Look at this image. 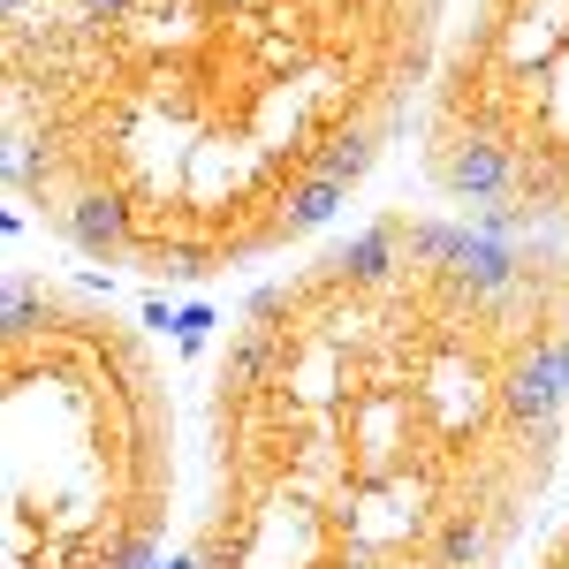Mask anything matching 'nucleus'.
Here are the masks:
<instances>
[{
	"mask_svg": "<svg viewBox=\"0 0 569 569\" xmlns=\"http://www.w3.org/2000/svg\"><path fill=\"white\" fill-rule=\"evenodd\" d=\"M569 395V342H539L509 365V380H501V410L517 418V426H539V418H555Z\"/></svg>",
	"mask_w": 569,
	"mask_h": 569,
	"instance_id": "1",
	"label": "nucleus"
},
{
	"mask_svg": "<svg viewBox=\"0 0 569 569\" xmlns=\"http://www.w3.org/2000/svg\"><path fill=\"white\" fill-rule=\"evenodd\" d=\"M517 176V160H509V144H493V137H463V144H448L440 152V182L456 190V198H471V206H493L501 190Z\"/></svg>",
	"mask_w": 569,
	"mask_h": 569,
	"instance_id": "2",
	"label": "nucleus"
},
{
	"mask_svg": "<svg viewBox=\"0 0 569 569\" xmlns=\"http://www.w3.org/2000/svg\"><path fill=\"white\" fill-rule=\"evenodd\" d=\"M61 220H69V236L84 243L91 259H114V251L130 243V206H122V198H107V190H84Z\"/></svg>",
	"mask_w": 569,
	"mask_h": 569,
	"instance_id": "3",
	"label": "nucleus"
},
{
	"mask_svg": "<svg viewBox=\"0 0 569 569\" xmlns=\"http://www.w3.org/2000/svg\"><path fill=\"white\" fill-rule=\"evenodd\" d=\"M335 266H342L350 281H388V273H395V228H365Z\"/></svg>",
	"mask_w": 569,
	"mask_h": 569,
	"instance_id": "4",
	"label": "nucleus"
},
{
	"mask_svg": "<svg viewBox=\"0 0 569 569\" xmlns=\"http://www.w3.org/2000/svg\"><path fill=\"white\" fill-rule=\"evenodd\" d=\"M335 206H342V182L311 176L297 198H289V228H319V220H335Z\"/></svg>",
	"mask_w": 569,
	"mask_h": 569,
	"instance_id": "5",
	"label": "nucleus"
},
{
	"mask_svg": "<svg viewBox=\"0 0 569 569\" xmlns=\"http://www.w3.org/2000/svg\"><path fill=\"white\" fill-rule=\"evenodd\" d=\"M365 160H372V137H342V144H327V152H319V168H311V176H327V182H342V190H350V182L365 176Z\"/></svg>",
	"mask_w": 569,
	"mask_h": 569,
	"instance_id": "6",
	"label": "nucleus"
},
{
	"mask_svg": "<svg viewBox=\"0 0 569 569\" xmlns=\"http://www.w3.org/2000/svg\"><path fill=\"white\" fill-rule=\"evenodd\" d=\"M266 350H273V342H266V327H251V335L228 350V388H251V380H259V365H266Z\"/></svg>",
	"mask_w": 569,
	"mask_h": 569,
	"instance_id": "7",
	"label": "nucleus"
},
{
	"mask_svg": "<svg viewBox=\"0 0 569 569\" xmlns=\"http://www.w3.org/2000/svg\"><path fill=\"white\" fill-rule=\"evenodd\" d=\"M471 555H479V525H471V517H448V531H440V562L463 569Z\"/></svg>",
	"mask_w": 569,
	"mask_h": 569,
	"instance_id": "8",
	"label": "nucleus"
},
{
	"mask_svg": "<svg viewBox=\"0 0 569 569\" xmlns=\"http://www.w3.org/2000/svg\"><path fill=\"white\" fill-rule=\"evenodd\" d=\"M137 0H84V23H114V16H130Z\"/></svg>",
	"mask_w": 569,
	"mask_h": 569,
	"instance_id": "9",
	"label": "nucleus"
},
{
	"mask_svg": "<svg viewBox=\"0 0 569 569\" xmlns=\"http://www.w3.org/2000/svg\"><path fill=\"white\" fill-rule=\"evenodd\" d=\"M144 562H152V547H144V539H130V547L114 555V569H144Z\"/></svg>",
	"mask_w": 569,
	"mask_h": 569,
	"instance_id": "10",
	"label": "nucleus"
},
{
	"mask_svg": "<svg viewBox=\"0 0 569 569\" xmlns=\"http://www.w3.org/2000/svg\"><path fill=\"white\" fill-rule=\"evenodd\" d=\"M168 569H213V562H198V555H176V562H168Z\"/></svg>",
	"mask_w": 569,
	"mask_h": 569,
	"instance_id": "11",
	"label": "nucleus"
},
{
	"mask_svg": "<svg viewBox=\"0 0 569 569\" xmlns=\"http://www.w3.org/2000/svg\"><path fill=\"white\" fill-rule=\"evenodd\" d=\"M8 8H31V0H8Z\"/></svg>",
	"mask_w": 569,
	"mask_h": 569,
	"instance_id": "12",
	"label": "nucleus"
}]
</instances>
